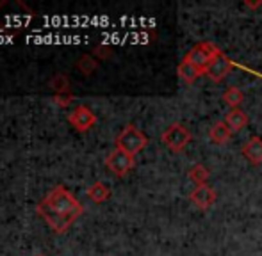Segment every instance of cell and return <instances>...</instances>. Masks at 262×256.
<instances>
[{"mask_svg": "<svg viewBox=\"0 0 262 256\" xmlns=\"http://www.w3.org/2000/svg\"><path fill=\"white\" fill-rule=\"evenodd\" d=\"M93 54L98 57V59H107V57L111 56V48L107 45H98Z\"/></svg>", "mask_w": 262, "mask_h": 256, "instance_id": "19", "label": "cell"}, {"mask_svg": "<svg viewBox=\"0 0 262 256\" xmlns=\"http://www.w3.org/2000/svg\"><path fill=\"white\" fill-rule=\"evenodd\" d=\"M234 66H235L234 61H232L227 54L221 52L220 56L212 61V64L207 68L205 75H207L212 82H221V80H225V76L232 71V68H234Z\"/></svg>", "mask_w": 262, "mask_h": 256, "instance_id": "7", "label": "cell"}, {"mask_svg": "<svg viewBox=\"0 0 262 256\" xmlns=\"http://www.w3.org/2000/svg\"><path fill=\"white\" fill-rule=\"evenodd\" d=\"M50 87L54 89L55 94L72 93V91H70V79L64 75V73H57V75H54L52 80H50Z\"/></svg>", "mask_w": 262, "mask_h": 256, "instance_id": "17", "label": "cell"}, {"mask_svg": "<svg viewBox=\"0 0 262 256\" xmlns=\"http://www.w3.org/2000/svg\"><path fill=\"white\" fill-rule=\"evenodd\" d=\"M223 121L232 132H239L248 125V116H246V112L241 111V109H230V111L225 114Z\"/></svg>", "mask_w": 262, "mask_h": 256, "instance_id": "10", "label": "cell"}, {"mask_svg": "<svg viewBox=\"0 0 262 256\" xmlns=\"http://www.w3.org/2000/svg\"><path fill=\"white\" fill-rule=\"evenodd\" d=\"M36 256H45V254H41V253H39V254H36Z\"/></svg>", "mask_w": 262, "mask_h": 256, "instance_id": "21", "label": "cell"}, {"mask_svg": "<svg viewBox=\"0 0 262 256\" xmlns=\"http://www.w3.org/2000/svg\"><path fill=\"white\" fill-rule=\"evenodd\" d=\"M191 139H193V135H191L189 128L184 126L182 123H171V125L162 132V142L173 153L184 151L186 146L191 142Z\"/></svg>", "mask_w": 262, "mask_h": 256, "instance_id": "4", "label": "cell"}, {"mask_svg": "<svg viewBox=\"0 0 262 256\" xmlns=\"http://www.w3.org/2000/svg\"><path fill=\"white\" fill-rule=\"evenodd\" d=\"M220 54H221V50L217 48L212 41H202V43H198V45H194L193 48L187 52V56L184 57V59L193 64L194 68L204 75L209 66L212 64V61L216 59Z\"/></svg>", "mask_w": 262, "mask_h": 256, "instance_id": "2", "label": "cell"}, {"mask_svg": "<svg viewBox=\"0 0 262 256\" xmlns=\"http://www.w3.org/2000/svg\"><path fill=\"white\" fill-rule=\"evenodd\" d=\"M177 73H179V76L184 80V82H187V84H193L194 80L198 79V76L202 75L200 71H198L196 68H194L191 63H187L186 59H182L180 61V64H179V68H177Z\"/></svg>", "mask_w": 262, "mask_h": 256, "instance_id": "13", "label": "cell"}, {"mask_svg": "<svg viewBox=\"0 0 262 256\" xmlns=\"http://www.w3.org/2000/svg\"><path fill=\"white\" fill-rule=\"evenodd\" d=\"M116 148L123 149V151L130 153V155H138L141 149L146 148L148 144V137L134 125H127L120 134L116 135Z\"/></svg>", "mask_w": 262, "mask_h": 256, "instance_id": "3", "label": "cell"}, {"mask_svg": "<svg viewBox=\"0 0 262 256\" xmlns=\"http://www.w3.org/2000/svg\"><path fill=\"white\" fill-rule=\"evenodd\" d=\"M223 101L225 104L228 105V107L230 109H239V105L243 104V101H245V93H243L241 89H239V87H228L227 91H225L223 93Z\"/></svg>", "mask_w": 262, "mask_h": 256, "instance_id": "14", "label": "cell"}, {"mask_svg": "<svg viewBox=\"0 0 262 256\" xmlns=\"http://www.w3.org/2000/svg\"><path fill=\"white\" fill-rule=\"evenodd\" d=\"M230 137H232V130L225 125V121H217L210 126L209 139L214 142V144H225V142H228Z\"/></svg>", "mask_w": 262, "mask_h": 256, "instance_id": "11", "label": "cell"}, {"mask_svg": "<svg viewBox=\"0 0 262 256\" xmlns=\"http://www.w3.org/2000/svg\"><path fill=\"white\" fill-rule=\"evenodd\" d=\"M36 212L49 222L55 233H62L73 224L75 219H79V215L84 212V207L68 189L57 185L39 201Z\"/></svg>", "mask_w": 262, "mask_h": 256, "instance_id": "1", "label": "cell"}, {"mask_svg": "<svg viewBox=\"0 0 262 256\" xmlns=\"http://www.w3.org/2000/svg\"><path fill=\"white\" fill-rule=\"evenodd\" d=\"M73 100V94L72 93H62V94H55L54 101L59 105V107H68Z\"/></svg>", "mask_w": 262, "mask_h": 256, "instance_id": "18", "label": "cell"}, {"mask_svg": "<svg viewBox=\"0 0 262 256\" xmlns=\"http://www.w3.org/2000/svg\"><path fill=\"white\" fill-rule=\"evenodd\" d=\"M111 189L107 187L104 182H95L93 185H90L88 189V197H90L93 203H104L105 199H109Z\"/></svg>", "mask_w": 262, "mask_h": 256, "instance_id": "12", "label": "cell"}, {"mask_svg": "<svg viewBox=\"0 0 262 256\" xmlns=\"http://www.w3.org/2000/svg\"><path fill=\"white\" fill-rule=\"evenodd\" d=\"M189 199L194 203V207L200 208V210H209L217 199V194L210 187L209 184L196 185L193 191L189 192Z\"/></svg>", "mask_w": 262, "mask_h": 256, "instance_id": "8", "label": "cell"}, {"mask_svg": "<svg viewBox=\"0 0 262 256\" xmlns=\"http://www.w3.org/2000/svg\"><path fill=\"white\" fill-rule=\"evenodd\" d=\"M241 153L250 164L260 166L262 164V137L252 135V137L245 142V146L241 148Z\"/></svg>", "mask_w": 262, "mask_h": 256, "instance_id": "9", "label": "cell"}, {"mask_svg": "<svg viewBox=\"0 0 262 256\" xmlns=\"http://www.w3.org/2000/svg\"><path fill=\"white\" fill-rule=\"evenodd\" d=\"M105 166L113 171L116 176H125L127 173H130L132 167L136 166V160H134V155L130 153L123 151V149H113V151L107 155L105 159Z\"/></svg>", "mask_w": 262, "mask_h": 256, "instance_id": "5", "label": "cell"}, {"mask_svg": "<svg viewBox=\"0 0 262 256\" xmlns=\"http://www.w3.org/2000/svg\"><path fill=\"white\" fill-rule=\"evenodd\" d=\"M68 123L75 128V130L86 132L97 123V114H95L88 105H77V107L70 112Z\"/></svg>", "mask_w": 262, "mask_h": 256, "instance_id": "6", "label": "cell"}, {"mask_svg": "<svg viewBox=\"0 0 262 256\" xmlns=\"http://www.w3.org/2000/svg\"><path fill=\"white\" fill-rule=\"evenodd\" d=\"M245 6H246V7H250V9H255V7L262 6V0H257V2H248V0H246Z\"/></svg>", "mask_w": 262, "mask_h": 256, "instance_id": "20", "label": "cell"}, {"mask_svg": "<svg viewBox=\"0 0 262 256\" xmlns=\"http://www.w3.org/2000/svg\"><path fill=\"white\" fill-rule=\"evenodd\" d=\"M209 176H210V171L204 166V164H194V166L187 171V178H189L191 182H194L196 185L207 184Z\"/></svg>", "mask_w": 262, "mask_h": 256, "instance_id": "15", "label": "cell"}, {"mask_svg": "<svg viewBox=\"0 0 262 256\" xmlns=\"http://www.w3.org/2000/svg\"><path fill=\"white\" fill-rule=\"evenodd\" d=\"M75 66H77V69H79L82 75H91L93 71H97V68H98V61L95 59L93 56H80L79 59H77V63H75Z\"/></svg>", "mask_w": 262, "mask_h": 256, "instance_id": "16", "label": "cell"}]
</instances>
